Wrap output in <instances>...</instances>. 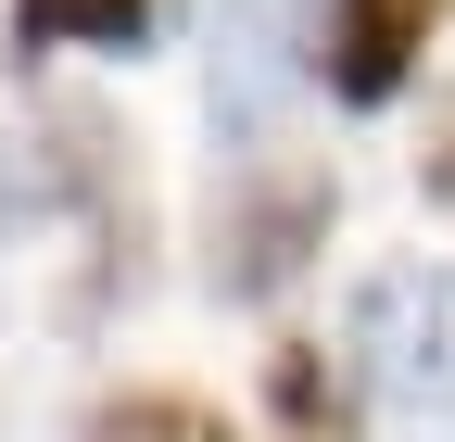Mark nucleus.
I'll use <instances>...</instances> for the list:
<instances>
[{
    "mask_svg": "<svg viewBox=\"0 0 455 442\" xmlns=\"http://www.w3.org/2000/svg\"><path fill=\"white\" fill-rule=\"evenodd\" d=\"M316 51H304V0H215V38H203V114L215 139H278V114L304 101Z\"/></svg>",
    "mask_w": 455,
    "mask_h": 442,
    "instance_id": "nucleus-1",
    "label": "nucleus"
},
{
    "mask_svg": "<svg viewBox=\"0 0 455 442\" xmlns=\"http://www.w3.org/2000/svg\"><path fill=\"white\" fill-rule=\"evenodd\" d=\"M341 342H355L367 392L443 405L455 392V279H443V265H379V279L355 291V316H341Z\"/></svg>",
    "mask_w": 455,
    "mask_h": 442,
    "instance_id": "nucleus-2",
    "label": "nucleus"
},
{
    "mask_svg": "<svg viewBox=\"0 0 455 442\" xmlns=\"http://www.w3.org/2000/svg\"><path fill=\"white\" fill-rule=\"evenodd\" d=\"M114 202V127L89 101H51L0 139V228H64V215Z\"/></svg>",
    "mask_w": 455,
    "mask_h": 442,
    "instance_id": "nucleus-3",
    "label": "nucleus"
},
{
    "mask_svg": "<svg viewBox=\"0 0 455 442\" xmlns=\"http://www.w3.org/2000/svg\"><path fill=\"white\" fill-rule=\"evenodd\" d=\"M329 215H341V190H329V178H253L241 202L215 215V291H228V304L291 291L304 265L329 253Z\"/></svg>",
    "mask_w": 455,
    "mask_h": 442,
    "instance_id": "nucleus-4",
    "label": "nucleus"
},
{
    "mask_svg": "<svg viewBox=\"0 0 455 442\" xmlns=\"http://www.w3.org/2000/svg\"><path fill=\"white\" fill-rule=\"evenodd\" d=\"M430 26H443V0H341L329 38H316V64H329V89H341V101H392V89L418 76Z\"/></svg>",
    "mask_w": 455,
    "mask_h": 442,
    "instance_id": "nucleus-5",
    "label": "nucleus"
},
{
    "mask_svg": "<svg viewBox=\"0 0 455 442\" xmlns=\"http://www.w3.org/2000/svg\"><path fill=\"white\" fill-rule=\"evenodd\" d=\"M152 0H13V51H140Z\"/></svg>",
    "mask_w": 455,
    "mask_h": 442,
    "instance_id": "nucleus-6",
    "label": "nucleus"
},
{
    "mask_svg": "<svg viewBox=\"0 0 455 442\" xmlns=\"http://www.w3.org/2000/svg\"><path fill=\"white\" fill-rule=\"evenodd\" d=\"M89 442H228V417L203 392H127V405H101Z\"/></svg>",
    "mask_w": 455,
    "mask_h": 442,
    "instance_id": "nucleus-7",
    "label": "nucleus"
},
{
    "mask_svg": "<svg viewBox=\"0 0 455 442\" xmlns=\"http://www.w3.org/2000/svg\"><path fill=\"white\" fill-rule=\"evenodd\" d=\"M266 379H278V417H291V442H355V430H341V392H329V354H316V342H291Z\"/></svg>",
    "mask_w": 455,
    "mask_h": 442,
    "instance_id": "nucleus-8",
    "label": "nucleus"
},
{
    "mask_svg": "<svg viewBox=\"0 0 455 442\" xmlns=\"http://www.w3.org/2000/svg\"><path fill=\"white\" fill-rule=\"evenodd\" d=\"M418 178H430V202H455V114L430 127V152H418Z\"/></svg>",
    "mask_w": 455,
    "mask_h": 442,
    "instance_id": "nucleus-9",
    "label": "nucleus"
},
{
    "mask_svg": "<svg viewBox=\"0 0 455 442\" xmlns=\"http://www.w3.org/2000/svg\"><path fill=\"white\" fill-rule=\"evenodd\" d=\"M418 442H455V392H443V405H418Z\"/></svg>",
    "mask_w": 455,
    "mask_h": 442,
    "instance_id": "nucleus-10",
    "label": "nucleus"
}]
</instances>
